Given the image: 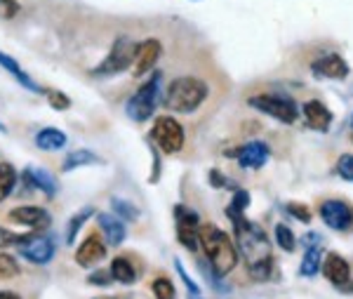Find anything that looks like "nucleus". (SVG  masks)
Masks as SVG:
<instances>
[{
  "label": "nucleus",
  "mask_w": 353,
  "mask_h": 299,
  "mask_svg": "<svg viewBox=\"0 0 353 299\" xmlns=\"http://www.w3.org/2000/svg\"><path fill=\"white\" fill-rule=\"evenodd\" d=\"M233 233H236V247L243 255L248 271L254 280H269L273 269V255L271 243L266 238L264 229L259 224L245 220L243 217H233Z\"/></svg>",
  "instance_id": "obj_1"
},
{
  "label": "nucleus",
  "mask_w": 353,
  "mask_h": 299,
  "mask_svg": "<svg viewBox=\"0 0 353 299\" xmlns=\"http://www.w3.org/2000/svg\"><path fill=\"white\" fill-rule=\"evenodd\" d=\"M201 247L208 257V267L212 269L219 278L231 273L238 264V247L231 240V235L221 231L214 224H201Z\"/></svg>",
  "instance_id": "obj_2"
},
{
  "label": "nucleus",
  "mask_w": 353,
  "mask_h": 299,
  "mask_svg": "<svg viewBox=\"0 0 353 299\" xmlns=\"http://www.w3.org/2000/svg\"><path fill=\"white\" fill-rule=\"evenodd\" d=\"M208 95H210L208 83H203L201 78H193V76H181L174 78L170 83V88L165 90L163 104L168 111L174 113H193L208 99Z\"/></svg>",
  "instance_id": "obj_3"
},
{
  "label": "nucleus",
  "mask_w": 353,
  "mask_h": 299,
  "mask_svg": "<svg viewBox=\"0 0 353 299\" xmlns=\"http://www.w3.org/2000/svg\"><path fill=\"white\" fill-rule=\"evenodd\" d=\"M161 83H163V73L156 71L132 97H130L128 104H125V113H128L130 120L144 123V120H149L153 116V111H156V106H158V99H161Z\"/></svg>",
  "instance_id": "obj_4"
},
{
  "label": "nucleus",
  "mask_w": 353,
  "mask_h": 299,
  "mask_svg": "<svg viewBox=\"0 0 353 299\" xmlns=\"http://www.w3.org/2000/svg\"><path fill=\"white\" fill-rule=\"evenodd\" d=\"M134 52H137L134 40L128 36H118L116 43H113V48L109 50V55H106V59L97 68H92V76L109 78V76H118V73L128 71V68H132Z\"/></svg>",
  "instance_id": "obj_5"
},
{
  "label": "nucleus",
  "mask_w": 353,
  "mask_h": 299,
  "mask_svg": "<svg viewBox=\"0 0 353 299\" xmlns=\"http://www.w3.org/2000/svg\"><path fill=\"white\" fill-rule=\"evenodd\" d=\"M151 139L156 142V146L161 148L168 156H174L184 148V128L181 123L172 116H158L153 120V130H151Z\"/></svg>",
  "instance_id": "obj_6"
},
{
  "label": "nucleus",
  "mask_w": 353,
  "mask_h": 299,
  "mask_svg": "<svg viewBox=\"0 0 353 299\" xmlns=\"http://www.w3.org/2000/svg\"><path fill=\"white\" fill-rule=\"evenodd\" d=\"M250 106L266 113V116L281 120V123H285V125H292L299 116L297 104L285 95H254V97H250Z\"/></svg>",
  "instance_id": "obj_7"
},
{
  "label": "nucleus",
  "mask_w": 353,
  "mask_h": 299,
  "mask_svg": "<svg viewBox=\"0 0 353 299\" xmlns=\"http://www.w3.org/2000/svg\"><path fill=\"white\" fill-rule=\"evenodd\" d=\"M174 224H176V240L189 252L201 247V217L186 205H174Z\"/></svg>",
  "instance_id": "obj_8"
},
{
  "label": "nucleus",
  "mask_w": 353,
  "mask_h": 299,
  "mask_svg": "<svg viewBox=\"0 0 353 299\" xmlns=\"http://www.w3.org/2000/svg\"><path fill=\"white\" fill-rule=\"evenodd\" d=\"M19 255L26 262L36 264V267H48L57 255V245L50 238H45V235L33 233L24 245H19Z\"/></svg>",
  "instance_id": "obj_9"
},
{
  "label": "nucleus",
  "mask_w": 353,
  "mask_h": 299,
  "mask_svg": "<svg viewBox=\"0 0 353 299\" xmlns=\"http://www.w3.org/2000/svg\"><path fill=\"white\" fill-rule=\"evenodd\" d=\"M163 55V45L156 38H146L141 43H137V52L132 61V76H146L149 71H153V66L158 64Z\"/></svg>",
  "instance_id": "obj_10"
},
{
  "label": "nucleus",
  "mask_w": 353,
  "mask_h": 299,
  "mask_svg": "<svg viewBox=\"0 0 353 299\" xmlns=\"http://www.w3.org/2000/svg\"><path fill=\"white\" fill-rule=\"evenodd\" d=\"M321 217L334 231H349L353 226V208L344 200H325V203H321Z\"/></svg>",
  "instance_id": "obj_11"
},
{
  "label": "nucleus",
  "mask_w": 353,
  "mask_h": 299,
  "mask_svg": "<svg viewBox=\"0 0 353 299\" xmlns=\"http://www.w3.org/2000/svg\"><path fill=\"white\" fill-rule=\"evenodd\" d=\"M8 220L14 224H21V226L31 229V231H45V229H50V224H52L50 212L45 208H38V205H21V208L10 210Z\"/></svg>",
  "instance_id": "obj_12"
},
{
  "label": "nucleus",
  "mask_w": 353,
  "mask_h": 299,
  "mask_svg": "<svg viewBox=\"0 0 353 299\" xmlns=\"http://www.w3.org/2000/svg\"><path fill=\"white\" fill-rule=\"evenodd\" d=\"M229 156L236 158L241 168L259 170L269 163L271 148H269V144H264V142H248L245 146H238L236 151H231Z\"/></svg>",
  "instance_id": "obj_13"
},
{
  "label": "nucleus",
  "mask_w": 353,
  "mask_h": 299,
  "mask_svg": "<svg viewBox=\"0 0 353 299\" xmlns=\"http://www.w3.org/2000/svg\"><path fill=\"white\" fill-rule=\"evenodd\" d=\"M106 257V243L99 233H88L76 250V264L83 269H92Z\"/></svg>",
  "instance_id": "obj_14"
},
{
  "label": "nucleus",
  "mask_w": 353,
  "mask_h": 299,
  "mask_svg": "<svg viewBox=\"0 0 353 299\" xmlns=\"http://www.w3.org/2000/svg\"><path fill=\"white\" fill-rule=\"evenodd\" d=\"M313 76L318 78H330V80H344L351 73L349 64L344 61V57L337 52H327L323 55L321 59H316L311 64Z\"/></svg>",
  "instance_id": "obj_15"
},
{
  "label": "nucleus",
  "mask_w": 353,
  "mask_h": 299,
  "mask_svg": "<svg viewBox=\"0 0 353 299\" xmlns=\"http://www.w3.org/2000/svg\"><path fill=\"white\" fill-rule=\"evenodd\" d=\"M321 269H323V276H325V278L332 285L346 287V290H351V287H353L351 285V267H349V262H346L341 255H337V252H330Z\"/></svg>",
  "instance_id": "obj_16"
},
{
  "label": "nucleus",
  "mask_w": 353,
  "mask_h": 299,
  "mask_svg": "<svg viewBox=\"0 0 353 299\" xmlns=\"http://www.w3.org/2000/svg\"><path fill=\"white\" fill-rule=\"evenodd\" d=\"M301 113L306 118V125L311 130H318V132H327L330 125H332V111L323 104L321 99H311L301 106Z\"/></svg>",
  "instance_id": "obj_17"
},
{
  "label": "nucleus",
  "mask_w": 353,
  "mask_h": 299,
  "mask_svg": "<svg viewBox=\"0 0 353 299\" xmlns=\"http://www.w3.org/2000/svg\"><path fill=\"white\" fill-rule=\"evenodd\" d=\"M97 222H99V229L106 238V245H113V247L123 245L125 235H128V229H125L121 217L111 215V212H99V215H97Z\"/></svg>",
  "instance_id": "obj_18"
},
{
  "label": "nucleus",
  "mask_w": 353,
  "mask_h": 299,
  "mask_svg": "<svg viewBox=\"0 0 353 299\" xmlns=\"http://www.w3.org/2000/svg\"><path fill=\"white\" fill-rule=\"evenodd\" d=\"M19 180L24 182L26 186H31V189H36V191L45 193L48 198H54V195H57L54 177L50 175V172H45L43 168H26L24 172H21Z\"/></svg>",
  "instance_id": "obj_19"
},
{
  "label": "nucleus",
  "mask_w": 353,
  "mask_h": 299,
  "mask_svg": "<svg viewBox=\"0 0 353 299\" xmlns=\"http://www.w3.org/2000/svg\"><path fill=\"white\" fill-rule=\"evenodd\" d=\"M33 142H36V146L41 151H59V148L66 146L68 137L59 128H43L36 132V139Z\"/></svg>",
  "instance_id": "obj_20"
},
{
  "label": "nucleus",
  "mask_w": 353,
  "mask_h": 299,
  "mask_svg": "<svg viewBox=\"0 0 353 299\" xmlns=\"http://www.w3.org/2000/svg\"><path fill=\"white\" fill-rule=\"evenodd\" d=\"M111 278L116 280V283H123V285H134L137 283V269L130 257H113L111 267Z\"/></svg>",
  "instance_id": "obj_21"
},
{
  "label": "nucleus",
  "mask_w": 353,
  "mask_h": 299,
  "mask_svg": "<svg viewBox=\"0 0 353 299\" xmlns=\"http://www.w3.org/2000/svg\"><path fill=\"white\" fill-rule=\"evenodd\" d=\"M0 66H3L5 71H8L10 76H12V78L17 80V83L21 85V88H26V90H31V92H41V85H38L36 80H33L31 76H28V73L24 71V68H21L19 64H17V61H14L10 55L0 52Z\"/></svg>",
  "instance_id": "obj_22"
},
{
  "label": "nucleus",
  "mask_w": 353,
  "mask_h": 299,
  "mask_svg": "<svg viewBox=\"0 0 353 299\" xmlns=\"http://www.w3.org/2000/svg\"><path fill=\"white\" fill-rule=\"evenodd\" d=\"M94 163H101V158L94 151H90V148H76V151L66 153L64 163H61V172H71L76 168H85V165H94Z\"/></svg>",
  "instance_id": "obj_23"
},
{
  "label": "nucleus",
  "mask_w": 353,
  "mask_h": 299,
  "mask_svg": "<svg viewBox=\"0 0 353 299\" xmlns=\"http://www.w3.org/2000/svg\"><path fill=\"white\" fill-rule=\"evenodd\" d=\"M90 217H94V208L92 205H85V208H81L76 212V215L68 220V224H66V245H73L76 243V235H78V231L83 229V224L90 220Z\"/></svg>",
  "instance_id": "obj_24"
},
{
  "label": "nucleus",
  "mask_w": 353,
  "mask_h": 299,
  "mask_svg": "<svg viewBox=\"0 0 353 299\" xmlns=\"http://www.w3.org/2000/svg\"><path fill=\"white\" fill-rule=\"evenodd\" d=\"M17 182H19V172L14 170L12 163H0V203L14 191Z\"/></svg>",
  "instance_id": "obj_25"
},
{
  "label": "nucleus",
  "mask_w": 353,
  "mask_h": 299,
  "mask_svg": "<svg viewBox=\"0 0 353 299\" xmlns=\"http://www.w3.org/2000/svg\"><path fill=\"white\" fill-rule=\"evenodd\" d=\"M318 271H321V247H306V255H304V260H301L299 273L311 278V276H316Z\"/></svg>",
  "instance_id": "obj_26"
},
{
  "label": "nucleus",
  "mask_w": 353,
  "mask_h": 299,
  "mask_svg": "<svg viewBox=\"0 0 353 299\" xmlns=\"http://www.w3.org/2000/svg\"><path fill=\"white\" fill-rule=\"evenodd\" d=\"M111 208H113V215L121 217L123 222H134L139 220V210H137L134 203L125 198H111Z\"/></svg>",
  "instance_id": "obj_27"
},
{
  "label": "nucleus",
  "mask_w": 353,
  "mask_h": 299,
  "mask_svg": "<svg viewBox=\"0 0 353 299\" xmlns=\"http://www.w3.org/2000/svg\"><path fill=\"white\" fill-rule=\"evenodd\" d=\"M248 205H250V193L245 191V189H236V191H233V198H231L229 208H226L229 220H233V217H243L245 210H248Z\"/></svg>",
  "instance_id": "obj_28"
},
{
  "label": "nucleus",
  "mask_w": 353,
  "mask_h": 299,
  "mask_svg": "<svg viewBox=\"0 0 353 299\" xmlns=\"http://www.w3.org/2000/svg\"><path fill=\"white\" fill-rule=\"evenodd\" d=\"M151 292L156 299H176V290L168 276H158L151 280Z\"/></svg>",
  "instance_id": "obj_29"
},
{
  "label": "nucleus",
  "mask_w": 353,
  "mask_h": 299,
  "mask_svg": "<svg viewBox=\"0 0 353 299\" xmlns=\"http://www.w3.org/2000/svg\"><path fill=\"white\" fill-rule=\"evenodd\" d=\"M276 243L281 245L285 252H294V247H297V238H294V233L290 231V226H285V224H276Z\"/></svg>",
  "instance_id": "obj_30"
},
{
  "label": "nucleus",
  "mask_w": 353,
  "mask_h": 299,
  "mask_svg": "<svg viewBox=\"0 0 353 299\" xmlns=\"http://www.w3.org/2000/svg\"><path fill=\"white\" fill-rule=\"evenodd\" d=\"M19 273H21L19 262H17L12 255L0 252V278H17Z\"/></svg>",
  "instance_id": "obj_31"
},
{
  "label": "nucleus",
  "mask_w": 353,
  "mask_h": 299,
  "mask_svg": "<svg viewBox=\"0 0 353 299\" xmlns=\"http://www.w3.org/2000/svg\"><path fill=\"white\" fill-rule=\"evenodd\" d=\"M33 233H14L8 229H0V247H10V245H24Z\"/></svg>",
  "instance_id": "obj_32"
},
{
  "label": "nucleus",
  "mask_w": 353,
  "mask_h": 299,
  "mask_svg": "<svg viewBox=\"0 0 353 299\" xmlns=\"http://www.w3.org/2000/svg\"><path fill=\"white\" fill-rule=\"evenodd\" d=\"M45 97H48V104L54 108V111H66L68 106H71V99L64 95V92L59 90H48L45 92Z\"/></svg>",
  "instance_id": "obj_33"
},
{
  "label": "nucleus",
  "mask_w": 353,
  "mask_h": 299,
  "mask_svg": "<svg viewBox=\"0 0 353 299\" xmlns=\"http://www.w3.org/2000/svg\"><path fill=\"white\" fill-rule=\"evenodd\" d=\"M337 172H339L341 180L353 182V156H351V153H344V156H339Z\"/></svg>",
  "instance_id": "obj_34"
},
{
  "label": "nucleus",
  "mask_w": 353,
  "mask_h": 299,
  "mask_svg": "<svg viewBox=\"0 0 353 299\" xmlns=\"http://www.w3.org/2000/svg\"><path fill=\"white\" fill-rule=\"evenodd\" d=\"M285 210L294 217V220H299V222H304V224L311 222V210L306 208V205H301V203H288Z\"/></svg>",
  "instance_id": "obj_35"
},
{
  "label": "nucleus",
  "mask_w": 353,
  "mask_h": 299,
  "mask_svg": "<svg viewBox=\"0 0 353 299\" xmlns=\"http://www.w3.org/2000/svg\"><path fill=\"white\" fill-rule=\"evenodd\" d=\"M174 267H176V273L181 276V280H184V285H186V290L191 292L193 297H201V287H198L196 283H193V278L189 273H186V269H184V264H181L179 260L174 262Z\"/></svg>",
  "instance_id": "obj_36"
},
{
  "label": "nucleus",
  "mask_w": 353,
  "mask_h": 299,
  "mask_svg": "<svg viewBox=\"0 0 353 299\" xmlns=\"http://www.w3.org/2000/svg\"><path fill=\"white\" fill-rule=\"evenodd\" d=\"M19 12V3L17 0H0V17L3 19H12Z\"/></svg>",
  "instance_id": "obj_37"
},
{
  "label": "nucleus",
  "mask_w": 353,
  "mask_h": 299,
  "mask_svg": "<svg viewBox=\"0 0 353 299\" xmlns=\"http://www.w3.org/2000/svg\"><path fill=\"white\" fill-rule=\"evenodd\" d=\"M88 283H90V285H99V287H106V285H111V283H113V278H111V271H94V273H90Z\"/></svg>",
  "instance_id": "obj_38"
},
{
  "label": "nucleus",
  "mask_w": 353,
  "mask_h": 299,
  "mask_svg": "<svg viewBox=\"0 0 353 299\" xmlns=\"http://www.w3.org/2000/svg\"><path fill=\"white\" fill-rule=\"evenodd\" d=\"M210 182H212V186H214V189H226V186L233 189L231 180H229V177L221 175L219 170H212V172H210Z\"/></svg>",
  "instance_id": "obj_39"
},
{
  "label": "nucleus",
  "mask_w": 353,
  "mask_h": 299,
  "mask_svg": "<svg viewBox=\"0 0 353 299\" xmlns=\"http://www.w3.org/2000/svg\"><path fill=\"white\" fill-rule=\"evenodd\" d=\"M301 243L306 247H318V243H323V238L318 233H306L304 238H301Z\"/></svg>",
  "instance_id": "obj_40"
},
{
  "label": "nucleus",
  "mask_w": 353,
  "mask_h": 299,
  "mask_svg": "<svg viewBox=\"0 0 353 299\" xmlns=\"http://www.w3.org/2000/svg\"><path fill=\"white\" fill-rule=\"evenodd\" d=\"M0 299H21L17 292H10V290H5V292H0Z\"/></svg>",
  "instance_id": "obj_41"
},
{
  "label": "nucleus",
  "mask_w": 353,
  "mask_h": 299,
  "mask_svg": "<svg viewBox=\"0 0 353 299\" xmlns=\"http://www.w3.org/2000/svg\"><path fill=\"white\" fill-rule=\"evenodd\" d=\"M0 132H5V125L3 123H0Z\"/></svg>",
  "instance_id": "obj_42"
},
{
  "label": "nucleus",
  "mask_w": 353,
  "mask_h": 299,
  "mask_svg": "<svg viewBox=\"0 0 353 299\" xmlns=\"http://www.w3.org/2000/svg\"><path fill=\"white\" fill-rule=\"evenodd\" d=\"M193 299H201V297H193Z\"/></svg>",
  "instance_id": "obj_43"
}]
</instances>
